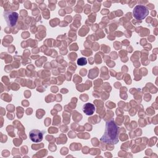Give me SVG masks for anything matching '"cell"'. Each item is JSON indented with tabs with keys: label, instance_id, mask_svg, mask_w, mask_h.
Segmentation results:
<instances>
[{
	"label": "cell",
	"instance_id": "cell-2",
	"mask_svg": "<svg viewBox=\"0 0 158 158\" xmlns=\"http://www.w3.org/2000/svg\"><path fill=\"white\" fill-rule=\"evenodd\" d=\"M149 14L148 8L143 5H137L133 9V15L136 20L144 19Z\"/></svg>",
	"mask_w": 158,
	"mask_h": 158
},
{
	"label": "cell",
	"instance_id": "cell-3",
	"mask_svg": "<svg viewBox=\"0 0 158 158\" xmlns=\"http://www.w3.org/2000/svg\"><path fill=\"white\" fill-rule=\"evenodd\" d=\"M19 15L17 12H15L12 10H7L4 12V17L7 22V24L9 27H14L15 25Z\"/></svg>",
	"mask_w": 158,
	"mask_h": 158
},
{
	"label": "cell",
	"instance_id": "cell-6",
	"mask_svg": "<svg viewBox=\"0 0 158 158\" xmlns=\"http://www.w3.org/2000/svg\"><path fill=\"white\" fill-rule=\"evenodd\" d=\"M86 63H87V60L85 57H80L77 60V64L80 65H85V64H86Z\"/></svg>",
	"mask_w": 158,
	"mask_h": 158
},
{
	"label": "cell",
	"instance_id": "cell-1",
	"mask_svg": "<svg viewBox=\"0 0 158 158\" xmlns=\"http://www.w3.org/2000/svg\"><path fill=\"white\" fill-rule=\"evenodd\" d=\"M100 141L108 144H116L118 142V128L113 120L106 122L105 131Z\"/></svg>",
	"mask_w": 158,
	"mask_h": 158
},
{
	"label": "cell",
	"instance_id": "cell-5",
	"mask_svg": "<svg viewBox=\"0 0 158 158\" xmlns=\"http://www.w3.org/2000/svg\"><path fill=\"white\" fill-rule=\"evenodd\" d=\"M83 111L88 115H91L95 111V107L91 103H86L83 106Z\"/></svg>",
	"mask_w": 158,
	"mask_h": 158
},
{
	"label": "cell",
	"instance_id": "cell-4",
	"mask_svg": "<svg viewBox=\"0 0 158 158\" xmlns=\"http://www.w3.org/2000/svg\"><path fill=\"white\" fill-rule=\"evenodd\" d=\"M30 139L34 143H40L43 138V133L39 130H32L29 133Z\"/></svg>",
	"mask_w": 158,
	"mask_h": 158
}]
</instances>
